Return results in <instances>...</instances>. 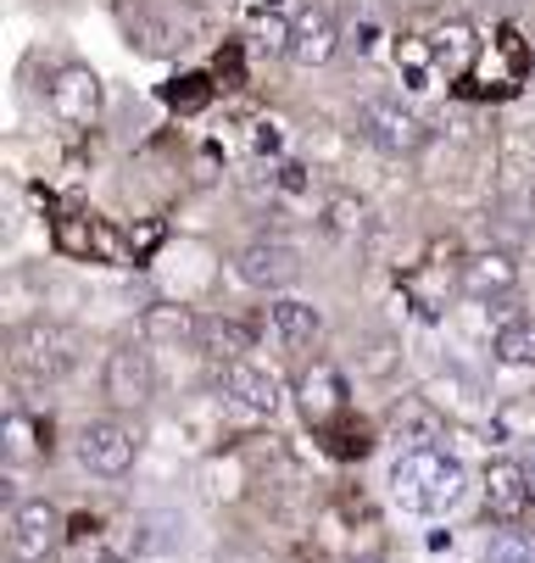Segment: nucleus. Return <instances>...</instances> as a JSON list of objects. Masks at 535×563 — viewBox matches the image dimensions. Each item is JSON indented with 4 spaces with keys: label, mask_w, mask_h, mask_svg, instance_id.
I'll return each mask as SVG.
<instances>
[{
    "label": "nucleus",
    "mask_w": 535,
    "mask_h": 563,
    "mask_svg": "<svg viewBox=\"0 0 535 563\" xmlns=\"http://www.w3.org/2000/svg\"><path fill=\"white\" fill-rule=\"evenodd\" d=\"M101 390L112 408H145L151 396H157V363L140 341H123L107 352V368H101Z\"/></svg>",
    "instance_id": "7ed1b4c3"
},
{
    "label": "nucleus",
    "mask_w": 535,
    "mask_h": 563,
    "mask_svg": "<svg viewBox=\"0 0 535 563\" xmlns=\"http://www.w3.org/2000/svg\"><path fill=\"white\" fill-rule=\"evenodd\" d=\"M502 368H535V318H508L491 341Z\"/></svg>",
    "instance_id": "f3484780"
},
{
    "label": "nucleus",
    "mask_w": 535,
    "mask_h": 563,
    "mask_svg": "<svg viewBox=\"0 0 535 563\" xmlns=\"http://www.w3.org/2000/svg\"><path fill=\"white\" fill-rule=\"evenodd\" d=\"M201 335H207L212 363H241V357L252 352V330H241V324H223V318H218V324H207Z\"/></svg>",
    "instance_id": "aec40b11"
},
{
    "label": "nucleus",
    "mask_w": 535,
    "mask_h": 563,
    "mask_svg": "<svg viewBox=\"0 0 535 563\" xmlns=\"http://www.w3.org/2000/svg\"><path fill=\"white\" fill-rule=\"evenodd\" d=\"M67 530H62V514L45 503V497H29V503H18V514H12V552L18 558H45L56 541H62Z\"/></svg>",
    "instance_id": "9b49d317"
},
{
    "label": "nucleus",
    "mask_w": 535,
    "mask_h": 563,
    "mask_svg": "<svg viewBox=\"0 0 535 563\" xmlns=\"http://www.w3.org/2000/svg\"><path fill=\"white\" fill-rule=\"evenodd\" d=\"M530 497H535V486H530V468H524V463L497 457V463L486 468V514H491L497 525H524Z\"/></svg>",
    "instance_id": "1a4fd4ad"
},
{
    "label": "nucleus",
    "mask_w": 535,
    "mask_h": 563,
    "mask_svg": "<svg viewBox=\"0 0 535 563\" xmlns=\"http://www.w3.org/2000/svg\"><path fill=\"white\" fill-rule=\"evenodd\" d=\"M486 563H535V536L519 530V525H502L486 541Z\"/></svg>",
    "instance_id": "6ab92c4d"
},
{
    "label": "nucleus",
    "mask_w": 535,
    "mask_h": 563,
    "mask_svg": "<svg viewBox=\"0 0 535 563\" xmlns=\"http://www.w3.org/2000/svg\"><path fill=\"white\" fill-rule=\"evenodd\" d=\"M235 274L252 290H285L301 274V257H296L290 240H252V246L241 252V263H235Z\"/></svg>",
    "instance_id": "6e6552de"
},
{
    "label": "nucleus",
    "mask_w": 535,
    "mask_h": 563,
    "mask_svg": "<svg viewBox=\"0 0 535 563\" xmlns=\"http://www.w3.org/2000/svg\"><path fill=\"white\" fill-rule=\"evenodd\" d=\"M29 435H45V424H34V419H23V413H12V419H7V452H12V457H29V452H45V446H34Z\"/></svg>",
    "instance_id": "b1692460"
},
{
    "label": "nucleus",
    "mask_w": 535,
    "mask_h": 563,
    "mask_svg": "<svg viewBox=\"0 0 535 563\" xmlns=\"http://www.w3.org/2000/svg\"><path fill=\"white\" fill-rule=\"evenodd\" d=\"M101 563H123V558H101Z\"/></svg>",
    "instance_id": "a878e982"
},
{
    "label": "nucleus",
    "mask_w": 535,
    "mask_h": 563,
    "mask_svg": "<svg viewBox=\"0 0 535 563\" xmlns=\"http://www.w3.org/2000/svg\"><path fill=\"white\" fill-rule=\"evenodd\" d=\"M140 330H145V341H157V346H190V341H201V318L190 312V307H174V301H151L145 307V318H140Z\"/></svg>",
    "instance_id": "2eb2a0df"
},
{
    "label": "nucleus",
    "mask_w": 535,
    "mask_h": 563,
    "mask_svg": "<svg viewBox=\"0 0 535 563\" xmlns=\"http://www.w3.org/2000/svg\"><path fill=\"white\" fill-rule=\"evenodd\" d=\"M218 390L235 401V408H246V413H263V419L279 413V379H274L268 368H257L252 357L218 363Z\"/></svg>",
    "instance_id": "0eeeda50"
},
{
    "label": "nucleus",
    "mask_w": 535,
    "mask_h": 563,
    "mask_svg": "<svg viewBox=\"0 0 535 563\" xmlns=\"http://www.w3.org/2000/svg\"><path fill=\"white\" fill-rule=\"evenodd\" d=\"M397 435L408 441L402 452H413V446H441V419L424 408V401H413V408L397 413Z\"/></svg>",
    "instance_id": "a211bd4d"
},
{
    "label": "nucleus",
    "mask_w": 535,
    "mask_h": 563,
    "mask_svg": "<svg viewBox=\"0 0 535 563\" xmlns=\"http://www.w3.org/2000/svg\"><path fill=\"white\" fill-rule=\"evenodd\" d=\"M73 357H79V341H73V330L51 324V318H34V324H23L12 335V363L29 379H56L73 368Z\"/></svg>",
    "instance_id": "f03ea898"
},
{
    "label": "nucleus",
    "mask_w": 535,
    "mask_h": 563,
    "mask_svg": "<svg viewBox=\"0 0 535 563\" xmlns=\"http://www.w3.org/2000/svg\"><path fill=\"white\" fill-rule=\"evenodd\" d=\"M268 335H274V346H285V352H301V346H313L319 341V330H324V312L313 307V301H301V296H279V301H268Z\"/></svg>",
    "instance_id": "f8f14e48"
},
{
    "label": "nucleus",
    "mask_w": 535,
    "mask_h": 563,
    "mask_svg": "<svg viewBox=\"0 0 535 563\" xmlns=\"http://www.w3.org/2000/svg\"><path fill=\"white\" fill-rule=\"evenodd\" d=\"M51 118L56 123H67V129H90L96 118H101V107H107V90H101V78L90 73V67H62L56 78H51Z\"/></svg>",
    "instance_id": "423d86ee"
},
{
    "label": "nucleus",
    "mask_w": 535,
    "mask_h": 563,
    "mask_svg": "<svg viewBox=\"0 0 535 563\" xmlns=\"http://www.w3.org/2000/svg\"><path fill=\"white\" fill-rule=\"evenodd\" d=\"M335 45H341V29H335V18L330 12H301L296 23H290V62H301V67H324L330 56H335Z\"/></svg>",
    "instance_id": "4468645a"
},
{
    "label": "nucleus",
    "mask_w": 535,
    "mask_h": 563,
    "mask_svg": "<svg viewBox=\"0 0 535 563\" xmlns=\"http://www.w3.org/2000/svg\"><path fill=\"white\" fill-rule=\"evenodd\" d=\"M363 201H352V196H335L330 207H324V234H335V240H352V234H363Z\"/></svg>",
    "instance_id": "4be33fe9"
},
{
    "label": "nucleus",
    "mask_w": 535,
    "mask_h": 563,
    "mask_svg": "<svg viewBox=\"0 0 535 563\" xmlns=\"http://www.w3.org/2000/svg\"><path fill=\"white\" fill-rule=\"evenodd\" d=\"M324 441H330V452L335 457H363L368 446H374V435H368V424H357V419H335V424H324Z\"/></svg>",
    "instance_id": "412c9836"
},
{
    "label": "nucleus",
    "mask_w": 535,
    "mask_h": 563,
    "mask_svg": "<svg viewBox=\"0 0 535 563\" xmlns=\"http://www.w3.org/2000/svg\"><path fill=\"white\" fill-rule=\"evenodd\" d=\"M391 497L419 519H441L469 497V474L446 446H413L391 463Z\"/></svg>",
    "instance_id": "f257e3e1"
},
{
    "label": "nucleus",
    "mask_w": 535,
    "mask_h": 563,
    "mask_svg": "<svg viewBox=\"0 0 535 563\" xmlns=\"http://www.w3.org/2000/svg\"><path fill=\"white\" fill-rule=\"evenodd\" d=\"M12 563H29V558H12Z\"/></svg>",
    "instance_id": "bb28decb"
},
{
    "label": "nucleus",
    "mask_w": 535,
    "mask_h": 563,
    "mask_svg": "<svg viewBox=\"0 0 535 563\" xmlns=\"http://www.w3.org/2000/svg\"><path fill=\"white\" fill-rule=\"evenodd\" d=\"M357 123H363V134H368L379 151H386V156H413V151L424 145V118H419L413 107L391 101V96H374V101H363Z\"/></svg>",
    "instance_id": "20e7f679"
},
{
    "label": "nucleus",
    "mask_w": 535,
    "mask_h": 563,
    "mask_svg": "<svg viewBox=\"0 0 535 563\" xmlns=\"http://www.w3.org/2000/svg\"><path fill=\"white\" fill-rule=\"evenodd\" d=\"M457 285H464L475 301H508L519 290V263L508 252H475L457 268Z\"/></svg>",
    "instance_id": "ddd939ff"
},
{
    "label": "nucleus",
    "mask_w": 535,
    "mask_h": 563,
    "mask_svg": "<svg viewBox=\"0 0 535 563\" xmlns=\"http://www.w3.org/2000/svg\"><path fill=\"white\" fill-rule=\"evenodd\" d=\"M524 468H530V486H535V441H530V452H524Z\"/></svg>",
    "instance_id": "393cba45"
},
{
    "label": "nucleus",
    "mask_w": 535,
    "mask_h": 563,
    "mask_svg": "<svg viewBox=\"0 0 535 563\" xmlns=\"http://www.w3.org/2000/svg\"><path fill=\"white\" fill-rule=\"evenodd\" d=\"M296 396H301V413H308L319 430H324V424H335V419L346 413V379H341V368H335V363H313V368H301Z\"/></svg>",
    "instance_id": "9d476101"
},
{
    "label": "nucleus",
    "mask_w": 535,
    "mask_h": 563,
    "mask_svg": "<svg viewBox=\"0 0 535 563\" xmlns=\"http://www.w3.org/2000/svg\"><path fill=\"white\" fill-rule=\"evenodd\" d=\"M475 51H480V40H475V29H469L464 18H452V23H441V29L430 34V56H435V67H446V73H464V67L475 62Z\"/></svg>",
    "instance_id": "dca6fc26"
},
{
    "label": "nucleus",
    "mask_w": 535,
    "mask_h": 563,
    "mask_svg": "<svg viewBox=\"0 0 535 563\" xmlns=\"http://www.w3.org/2000/svg\"><path fill=\"white\" fill-rule=\"evenodd\" d=\"M134 457H140V435H134L123 419H96V424H85V435H79V463H85L90 474L123 479V474L134 468Z\"/></svg>",
    "instance_id": "39448f33"
},
{
    "label": "nucleus",
    "mask_w": 535,
    "mask_h": 563,
    "mask_svg": "<svg viewBox=\"0 0 535 563\" xmlns=\"http://www.w3.org/2000/svg\"><path fill=\"white\" fill-rule=\"evenodd\" d=\"M212 101V78L207 73H185L179 85H168V107H179V112H201Z\"/></svg>",
    "instance_id": "5701e85b"
}]
</instances>
